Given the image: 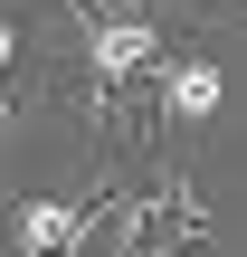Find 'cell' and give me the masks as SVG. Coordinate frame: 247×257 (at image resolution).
<instances>
[{"label": "cell", "instance_id": "2", "mask_svg": "<svg viewBox=\"0 0 247 257\" xmlns=\"http://www.w3.org/2000/svg\"><path fill=\"white\" fill-rule=\"evenodd\" d=\"M38 86V0H0V95Z\"/></svg>", "mask_w": 247, "mask_h": 257}, {"label": "cell", "instance_id": "1", "mask_svg": "<svg viewBox=\"0 0 247 257\" xmlns=\"http://www.w3.org/2000/svg\"><path fill=\"white\" fill-rule=\"evenodd\" d=\"M228 57L200 48V38H171L162 67H152V153H190L219 114H228Z\"/></svg>", "mask_w": 247, "mask_h": 257}]
</instances>
